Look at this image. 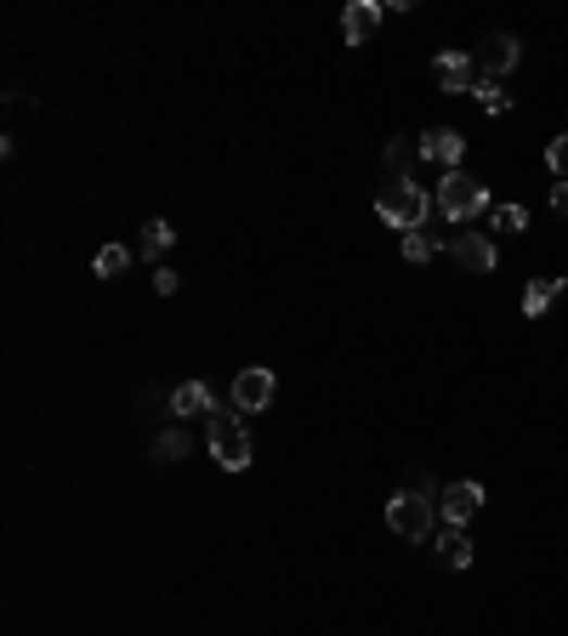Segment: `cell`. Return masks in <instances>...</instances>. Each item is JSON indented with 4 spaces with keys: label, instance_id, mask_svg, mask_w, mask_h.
Masks as SVG:
<instances>
[{
    "label": "cell",
    "instance_id": "obj_17",
    "mask_svg": "<svg viewBox=\"0 0 568 636\" xmlns=\"http://www.w3.org/2000/svg\"><path fill=\"white\" fill-rule=\"evenodd\" d=\"M432 257H438V239H432V234H404V262L421 267V262H432Z\"/></svg>",
    "mask_w": 568,
    "mask_h": 636
},
{
    "label": "cell",
    "instance_id": "obj_9",
    "mask_svg": "<svg viewBox=\"0 0 568 636\" xmlns=\"http://www.w3.org/2000/svg\"><path fill=\"white\" fill-rule=\"evenodd\" d=\"M381 17H387L381 0H353V7L341 12V35H348V46H369V40H376Z\"/></svg>",
    "mask_w": 568,
    "mask_h": 636
},
{
    "label": "cell",
    "instance_id": "obj_15",
    "mask_svg": "<svg viewBox=\"0 0 568 636\" xmlns=\"http://www.w3.org/2000/svg\"><path fill=\"white\" fill-rule=\"evenodd\" d=\"M171 239H177V227H171V222H160V216H154V222L142 227V257H148V262H160L165 250H171Z\"/></svg>",
    "mask_w": 568,
    "mask_h": 636
},
{
    "label": "cell",
    "instance_id": "obj_7",
    "mask_svg": "<svg viewBox=\"0 0 568 636\" xmlns=\"http://www.w3.org/2000/svg\"><path fill=\"white\" fill-rule=\"evenodd\" d=\"M438 512H443V523H466V517H478L483 512V483H472V477H466V483H450V489H443L438 495Z\"/></svg>",
    "mask_w": 568,
    "mask_h": 636
},
{
    "label": "cell",
    "instance_id": "obj_20",
    "mask_svg": "<svg viewBox=\"0 0 568 636\" xmlns=\"http://www.w3.org/2000/svg\"><path fill=\"white\" fill-rule=\"evenodd\" d=\"M478 103H483V114H512V97H506V91H495V80H483V86H478Z\"/></svg>",
    "mask_w": 568,
    "mask_h": 636
},
{
    "label": "cell",
    "instance_id": "obj_5",
    "mask_svg": "<svg viewBox=\"0 0 568 636\" xmlns=\"http://www.w3.org/2000/svg\"><path fill=\"white\" fill-rule=\"evenodd\" d=\"M274 392H279V381H274V370H262V364L233 375V410L239 415H262L267 403H274Z\"/></svg>",
    "mask_w": 568,
    "mask_h": 636
},
{
    "label": "cell",
    "instance_id": "obj_13",
    "mask_svg": "<svg viewBox=\"0 0 568 636\" xmlns=\"http://www.w3.org/2000/svg\"><path fill=\"white\" fill-rule=\"evenodd\" d=\"M211 410V387L205 381H182L177 392H171V415H205Z\"/></svg>",
    "mask_w": 568,
    "mask_h": 636
},
{
    "label": "cell",
    "instance_id": "obj_19",
    "mask_svg": "<svg viewBox=\"0 0 568 636\" xmlns=\"http://www.w3.org/2000/svg\"><path fill=\"white\" fill-rule=\"evenodd\" d=\"M421 154V148H409V142H387V171H392V183H404V165Z\"/></svg>",
    "mask_w": 568,
    "mask_h": 636
},
{
    "label": "cell",
    "instance_id": "obj_18",
    "mask_svg": "<svg viewBox=\"0 0 568 636\" xmlns=\"http://www.w3.org/2000/svg\"><path fill=\"white\" fill-rule=\"evenodd\" d=\"M489 222H495L501 234H523V227H529V211H523V205H495V211H489Z\"/></svg>",
    "mask_w": 568,
    "mask_h": 636
},
{
    "label": "cell",
    "instance_id": "obj_8",
    "mask_svg": "<svg viewBox=\"0 0 568 636\" xmlns=\"http://www.w3.org/2000/svg\"><path fill=\"white\" fill-rule=\"evenodd\" d=\"M421 160H432V165H443V171H460V154H466V137L460 132H450V125H432V132H421Z\"/></svg>",
    "mask_w": 568,
    "mask_h": 636
},
{
    "label": "cell",
    "instance_id": "obj_11",
    "mask_svg": "<svg viewBox=\"0 0 568 636\" xmlns=\"http://www.w3.org/2000/svg\"><path fill=\"white\" fill-rule=\"evenodd\" d=\"M450 257H455L466 273H495V262H501V257H495V245H489L483 234H460V239L450 245Z\"/></svg>",
    "mask_w": 568,
    "mask_h": 636
},
{
    "label": "cell",
    "instance_id": "obj_2",
    "mask_svg": "<svg viewBox=\"0 0 568 636\" xmlns=\"http://www.w3.org/2000/svg\"><path fill=\"white\" fill-rule=\"evenodd\" d=\"M432 205L443 211V222H472L489 211V188L466 171H443V188L432 194Z\"/></svg>",
    "mask_w": 568,
    "mask_h": 636
},
{
    "label": "cell",
    "instance_id": "obj_25",
    "mask_svg": "<svg viewBox=\"0 0 568 636\" xmlns=\"http://www.w3.org/2000/svg\"><path fill=\"white\" fill-rule=\"evenodd\" d=\"M563 285H568V278H563Z\"/></svg>",
    "mask_w": 568,
    "mask_h": 636
},
{
    "label": "cell",
    "instance_id": "obj_3",
    "mask_svg": "<svg viewBox=\"0 0 568 636\" xmlns=\"http://www.w3.org/2000/svg\"><path fill=\"white\" fill-rule=\"evenodd\" d=\"M205 444H211V454H216L222 472H244V466H251V432H244V415L239 410H216Z\"/></svg>",
    "mask_w": 568,
    "mask_h": 636
},
{
    "label": "cell",
    "instance_id": "obj_24",
    "mask_svg": "<svg viewBox=\"0 0 568 636\" xmlns=\"http://www.w3.org/2000/svg\"><path fill=\"white\" fill-rule=\"evenodd\" d=\"M552 211H557V216H568V183H557V188H552Z\"/></svg>",
    "mask_w": 568,
    "mask_h": 636
},
{
    "label": "cell",
    "instance_id": "obj_10",
    "mask_svg": "<svg viewBox=\"0 0 568 636\" xmlns=\"http://www.w3.org/2000/svg\"><path fill=\"white\" fill-rule=\"evenodd\" d=\"M517 63H523V46H517L512 35H489V40H483V52H478L483 80H501V74H512Z\"/></svg>",
    "mask_w": 568,
    "mask_h": 636
},
{
    "label": "cell",
    "instance_id": "obj_23",
    "mask_svg": "<svg viewBox=\"0 0 568 636\" xmlns=\"http://www.w3.org/2000/svg\"><path fill=\"white\" fill-rule=\"evenodd\" d=\"M154 290H160V296H177V273L160 267V273H154Z\"/></svg>",
    "mask_w": 568,
    "mask_h": 636
},
{
    "label": "cell",
    "instance_id": "obj_12",
    "mask_svg": "<svg viewBox=\"0 0 568 636\" xmlns=\"http://www.w3.org/2000/svg\"><path fill=\"white\" fill-rule=\"evenodd\" d=\"M438 557H443V569H466V563H472V540H466L455 523H443V534H438Z\"/></svg>",
    "mask_w": 568,
    "mask_h": 636
},
{
    "label": "cell",
    "instance_id": "obj_4",
    "mask_svg": "<svg viewBox=\"0 0 568 636\" xmlns=\"http://www.w3.org/2000/svg\"><path fill=\"white\" fill-rule=\"evenodd\" d=\"M387 523H392L399 540H427L432 523H438V500L415 495V489H399V495L387 500Z\"/></svg>",
    "mask_w": 568,
    "mask_h": 636
},
{
    "label": "cell",
    "instance_id": "obj_14",
    "mask_svg": "<svg viewBox=\"0 0 568 636\" xmlns=\"http://www.w3.org/2000/svg\"><path fill=\"white\" fill-rule=\"evenodd\" d=\"M563 290H568V285H557V278H534V285L523 290V313H529V319H540V313H546Z\"/></svg>",
    "mask_w": 568,
    "mask_h": 636
},
{
    "label": "cell",
    "instance_id": "obj_6",
    "mask_svg": "<svg viewBox=\"0 0 568 636\" xmlns=\"http://www.w3.org/2000/svg\"><path fill=\"white\" fill-rule=\"evenodd\" d=\"M432 68H438V86H443V91H455V97H460V91H472V97H478V86H483L478 58H466V52H443Z\"/></svg>",
    "mask_w": 568,
    "mask_h": 636
},
{
    "label": "cell",
    "instance_id": "obj_22",
    "mask_svg": "<svg viewBox=\"0 0 568 636\" xmlns=\"http://www.w3.org/2000/svg\"><path fill=\"white\" fill-rule=\"evenodd\" d=\"M546 165H552V176H563V183H568V132H563V137H552Z\"/></svg>",
    "mask_w": 568,
    "mask_h": 636
},
{
    "label": "cell",
    "instance_id": "obj_1",
    "mask_svg": "<svg viewBox=\"0 0 568 636\" xmlns=\"http://www.w3.org/2000/svg\"><path fill=\"white\" fill-rule=\"evenodd\" d=\"M432 211H438V205H432V194H427V188H415L409 176H404V183H387V188L376 194V216H381L387 227H399V234H421Z\"/></svg>",
    "mask_w": 568,
    "mask_h": 636
},
{
    "label": "cell",
    "instance_id": "obj_21",
    "mask_svg": "<svg viewBox=\"0 0 568 636\" xmlns=\"http://www.w3.org/2000/svg\"><path fill=\"white\" fill-rule=\"evenodd\" d=\"M182 454H188V438H182V432H165V438L154 444V461H182Z\"/></svg>",
    "mask_w": 568,
    "mask_h": 636
},
{
    "label": "cell",
    "instance_id": "obj_16",
    "mask_svg": "<svg viewBox=\"0 0 568 636\" xmlns=\"http://www.w3.org/2000/svg\"><path fill=\"white\" fill-rule=\"evenodd\" d=\"M126 267H131V250L126 245H103V250H97V262H91L97 278H114V273H126Z\"/></svg>",
    "mask_w": 568,
    "mask_h": 636
}]
</instances>
